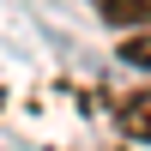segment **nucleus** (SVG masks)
<instances>
[{
	"instance_id": "1",
	"label": "nucleus",
	"mask_w": 151,
	"mask_h": 151,
	"mask_svg": "<svg viewBox=\"0 0 151 151\" xmlns=\"http://www.w3.org/2000/svg\"><path fill=\"white\" fill-rule=\"evenodd\" d=\"M97 18L109 24V30L133 36V30H151V0H91Z\"/></svg>"
},
{
	"instance_id": "2",
	"label": "nucleus",
	"mask_w": 151,
	"mask_h": 151,
	"mask_svg": "<svg viewBox=\"0 0 151 151\" xmlns=\"http://www.w3.org/2000/svg\"><path fill=\"white\" fill-rule=\"evenodd\" d=\"M115 127L127 133V139L151 145V85H145V91H127V97L115 103Z\"/></svg>"
},
{
	"instance_id": "3",
	"label": "nucleus",
	"mask_w": 151,
	"mask_h": 151,
	"mask_svg": "<svg viewBox=\"0 0 151 151\" xmlns=\"http://www.w3.org/2000/svg\"><path fill=\"white\" fill-rule=\"evenodd\" d=\"M121 60H127V67H139V73H151V30L121 36Z\"/></svg>"
}]
</instances>
